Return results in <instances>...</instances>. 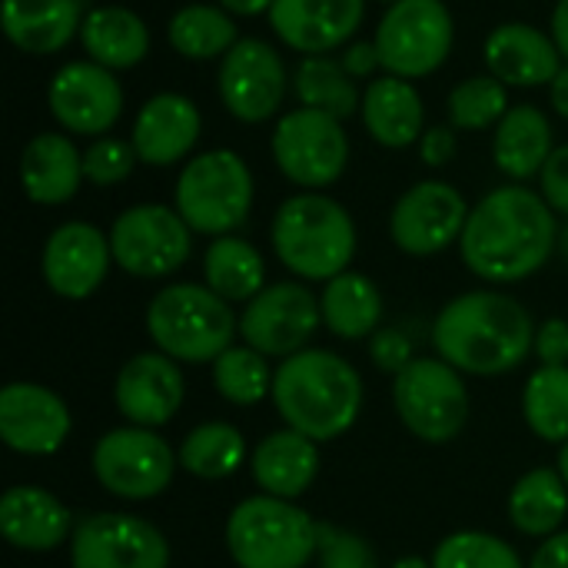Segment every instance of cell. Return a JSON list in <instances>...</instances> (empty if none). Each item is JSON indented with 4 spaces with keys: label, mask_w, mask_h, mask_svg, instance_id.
Returning <instances> with one entry per match:
<instances>
[{
    "label": "cell",
    "mask_w": 568,
    "mask_h": 568,
    "mask_svg": "<svg viewBox=\"0 0 568 568\" xmlns=\"http://www.w3.org/2000/svg\"><path fill=\"white\" fill-rule=\"evenodd\" d=\"M559 243V223L542 193L523 183L486 193L466 220L459 253L473 276L506 286L539 273Z\"/></svg>",
    "instance_id": "cell-1"
},
{
    "label": "cell",
    "mask_w": 568,
    "mask_h": 568,
    "mask_svg": "<svg viewBox=\"0 0 568 568\" xmlns=\"http://www.w3.org/2000/svg\"><path fill=\"white\" fill-rule=\"evenodd\" d=\"M532 313L509 293L469 290L433 320L436 356L469 376H506L536 349Z\"/></svg>",
    "instance_id": "cell-2"
},
{
    "label": "cell",
    "mask_w": 568,
    "mask_h": 568,
    "mask_svg": "<svg viewBox=\"0 0 568 568\" xmlns=\"http://www.w3.org/2000/svg\"><path fill=\"white\" fill-rule=\"evenodd\" d=\"M270 399L290 429L313 443H333L359 419L363 376L339 353L306 346L280 359Z\"/></svg>",
    "instance_id": "cell-3"
},
{
    "label": "cell",
    "mask_w": 568,
    "mask_h": 568,
    "mask_svg": "<svg viewBox=\"0 0 568 568\" xmlns=\"http://www.w3.org/2000/svg\"><path fill=\"white\" fill-rule=\"evenodd\" d=\"M276 260L306 283H329L356 256V223L343 203L303 190L280 203L270 226Z\"/></svg>",
    "instance_id": "cell-4"
},
{
    "label": "cell",
    "mask_w": 568,
    "mask_h": 568,
    "mask_svg": "<svg viewBox=\"0 0 568 568\" xmlns=\"http://www.w3.org/2000/svg\"><path fill=\"white\" fill-rule=\"evenodd\" d=\"M240 320L233 303L206 283H170L146 306V336L176 363H216L236 339Z\"/></svg>",
    "instance_id": "cell-5"
},
{
    "label": "cell",
    "mask_w": 568,
    "mask_h": 568,
    "mask_svg": "<svg viewBox=\"0 0 568 568\" xmlns=\"http://www.w3.org/2000/svg\"><path fill=\"white\" fill-rule=\"evenodd\" d=\"M226 552L240 568H306L320 552V523L303 506L260 493L233 506Z\"/></svg>",
    "instance_id": "cell-6"
},
{
    "label": "cell",
    "mask_w": 568,
    "mask_h": 568,
    "mask_svg": "<svg viewBox=\"0 0 568 568\" xmlns=\"http://www.w3.org/2000/svg\"><path fill=\"white\" fill-rule=\"evenodd\" d=\"M253 173L233 150H206L180 170L173 206L193 233L230 236L253 210Z\"/></svg>",
    "instance_id": "cell-7"
},
{
    "label": "cell",
    "mask_w": 568,
    "mask_h": 568,
    "mask_svg": "<svg viewBox=\"0 0 568 568\" xmlns=\"http://www.w3.org/2000/svg\"><path fill=\"white\" fill-rule=\"evenodd\" d=\"M393 406L399 423L429 446L453 443L469 423V389L463 373L439 356H416L393 376Z\"/></svg>",
    "instance_id": "cell-8"
},
{
    "label": "cell",
    "mask_w": 568,
    "mask_h": 568,
    "mask_svg": "<svg viewBox=\"0 0 568 568\" xmlns=\"http://www.w3.org/2000/svg\"><path fill=\"white\" fill-rule=\"evenodd\" d=\"M453 40L456 23L443 0H396L373 37L383 70L403 80L436 73L453 53Z\"/></svg>",
    "instance_id": "cell-9"
},
{
    "label": "cell",
    "mask_w": 568,
    "mask_h": 568,
    "mask_svg": "<svg viewBox=\"0 0 568 568\" xmlns=\"http://www.w3.org/2000/svg\"><path fill=\"white\" fill-rule=\"evenodd\" d=\"M90 466L97 483L110 496L126 503H146L170 489L180 456L156 429L120 426L97 439Z\"/></svg>",
    "instance_id": "cell-10"
},
{
    "label": "cell",
    "mask_w": 568,
    "mask_h": 568,
    "mask_svg": "<svg viewBox=\"0 0 568 568\" xmlns=\"http://www.w3.org/2000/svg\"><path fill=\"white\" fill-rule=\"evenodd\" d=\"M270 150L280 173L300 190L313 193L333 186L349 163V136L343 120L310 106H296L276 123Z\"/></svg>",
    "instance_id": "cell-11"
},
{
    "label": "cell",
    "mask_w": 568,
    "mask_h": 568,
    "mask_svg": "<svg viewBox=\"0 0 568 568\" xmlns=\"http://www.w3.org/2000/svg\"><path fill=\"white\" fill-rule=\"evenodd\" d=\"M113 263L136 280L173 276L193 253V230L176 206L140 203L123 210L110 226Z\"/></svg>",
    "instance_id": "cell-12"
},
{
    "label": "cell",
    "mask_w": 568,
    "mask_h": 568,
    "mask_svg": "<svg viewBox=\"0 0 568 568\" xmlns=\"http://www.w3.org/2000/svg\"><path fill=\"white\" fill-rule=\"evenodd\" d=\"M323 323L320 296L296 283H270L256 300H250L240 313V339L263 353L266 359H286L313 339V333Z\"/></svg>",
    "instance_id": "cell-13"
},
{
    "label": "cell",
    "mask_w": 568,
    "mask_h": 568,
    "mask_svg": "<svg viewBox=\"0 0 568 568\" xmlns=\"http://www.w3.org/2000/svg\"><path fill=\"white\" fill-rule=\"evenodd\" d=\"M70 568H170L166 536L130 513H90L70 536Z\"/></svg>",
    "instance_id": "cell-14"
},
{
    "label": "cell",
    "mask_w": 568,
    "mask_h": 568,
    "mask_svg": "<svg viewBox=\"0 0 568 568\" xmlns=\"http://www.w3.org/2000/svg\"><path fill=\"white\" fill-rule=\"evenodd\" d=\"M220 100L240 123L270 120L290 90V73L280 50L260 37H240L236 47L220 60Z\"/></svg>",
    "instance_id": "cell-15"
},
{
    "label": "cell",
    "mask_w": 568,
    "mask_h": 568,
    "mask_svg": "<svg viewBox=\"0 0 568 568\" xmlns=\"http://www.w3.org/2000/svg\"><path fill=\"white\" fill-rule=\"evenodd\" d=\"M466 220L469 203L453 183L423 180L396 200L389 236L406 256H436L463 240Z\"/></svg>",
    "instance_id": "cell-16"
},
{
    "label": "cell",
    "mask_w": 568,
    "mask_h": 568,
    "mask_svg": "<svg viewBox=\"0 0 568 568\" xmlns=\"http://www.w3.org/2000/svg\"><path fill=\"white\" fill-rule=\"evenodd\" d=\"M47 106L67 133L106 136L123 113V87L113 70L93 60H70L53 73Z\"/></svg>",
    "instance_id": "cell-17"
},
{
    "label": "cell",
    "mask_w": 568,
    "mask_h": 568,
    "mask_svg": "<svg viewBox=\"0 0 568 568\" xmlns=\"http://www.w3.org/2000/svg\"><path fill=\"white\" fill-rule=\"evenodd\" d=\"M110 266H113L110 236L83 220H70L57 226L40 253V273L47 290L73 303L93 296L110 276Z\"/></svg>",
    "instance_id": "cell-18"
},
{
    "label": "cell",
    "mask_w": 568,
    "mask_h": 568,
    "mask_svg": "<svg viewBox=\"0 0 568 568\" xmlns=\"http://www.w3.org/2000/svg\"><path fill=\"white\" fill-rule=\"evenodd\" d=\"M186 399V379L176 359L160 349H146L130 356L113 383L116 413L126 426L160 429L176 419Z\"/></svg>",
    "instance_id": "cell-19"
},
{
    "label": "cell",
    "mask_w": 568,
    "mask_h": 568,
    "mask_svg": "<svg viewBox=\"0 0 568 568\" xmlns=\"http://www.w3.org/2000/svg\"><path fill=\"white\" fill-rule=\"evenodd\" d=\"M73 429L67 403L40 383H10L0 393V439L20 456H53Z\"/></svg>",
    "instance_id": "cell-20"
},
{
    "label": "cell",
    "mask_w": 568,
    "mask_h": 568,
    "mask_svg": "<svg viewBox=\"0 0 568 568\" xmlns=\"http://www.w3.org/2000/svg\"><path fill=\"white\" fill-rule=\"evenodd\" d=\"M363 17L366 0H273L270 7L276 37L303 57H326L346 47Z\"/></svg>",
    "instance_id": "cell-21"
},
{
    "label": "cell",
    "mask_w": 568,
    "mask_h": 568,
    "mask_svg": "<svg viewBox=\"0 0 568 568\" xmlns=\"http://www.w3.org/2000/svg\"><path fill=\"white\" fill-rule=\"evenodd\" d=\"M203 116L196 103L183 93H156L150 97L133 120V150L146 166H173L180 163L200 140Z\"/></svg>",
    "instance_id": "cell-22"
},
{
    "label": "cell",
    "mask_w": 568,
    "mask_h": 568,
    "mask_svg": "<svg viewBox=\"0 0 568 568\" xmlns=\"http://www.w3.org/2000/svg\"><path fill=\"white\" fill-rule=\"evenodd\" d=\"M486 67L506 87H549L562 70V53L552 33L529 23H499L483 47Z\"/></svg>",
    "instance_id": "cell-23"
},
{
    "label": "cell",
    "mask_w": 568,
    "mask_h": 568,
    "mask_svg": "<svg viewBox=\"0 0 568 568\" xmlns=\"http://www.w3.org/2000/svg\"><path fill=\"white\" fill-rule=\"evenodd\" d=\"M73 529L70 509L40 486H10L0 499V532L20 552H53Z\"/></svg>",
    "instance_id": "cell-24"
},
{
    "label": "cell",
    "mask_w": 568,
    "mask_h": 568,
    "mask_svg": "<svg viewBox=\"0 0 568 568\" xmlns=\"http://www.w3.org/2000/svg\"><path fill=\"white\" fill-rule=\"evenodd\" d=\"M250 473L266 496L296 503L313 489L320 476V443L290 426L276 429L256 443L250 456Z\"/></svg>",
    "instance_id": "cell-25"
},
{
    "label": "cell",
    "mask_w": 568,
    "mask_h": 568,
    "mask_svg": "<svg viewBox=\"0 0 568 568\" xmlns=\"http://www.w3.org/2000/svg\"><path fill=\"white\" fill-rule=\"evenodd\" d=\"M83 153L67 133H37L20 153V186L40 206L70 203L80 190Z\"/></svg>",
    "instance_id": "cell-26"
},
{
    "label": "cell",
    "mask_w": 568,
    "mask_h": 568,
    "mask_svg": "<svg viewBox=\"0 0 568 568\" xmlns=\"http://www.w3.org/2000/svg\"><path fill=\"white\" fill-rule=\"evenodd\" d=\"M363 123L366 133L389 150H403L419 143V136L426 133V106L419 90L413 87V80L403 77H376L366 90H363Z\"/></svg>",
    "instance_id": "cell-27"
},
{
    "label": "cell",
    "mask_w": 568,
    "mask_h": 568,
    "mask_svg": "<svg viewBox=\"0 0 568 568\" xmlns=\"http://www.w3.org/2000/svg\"><path fill=\"white\" fill-rule=\"evenodd\" d=\"M83 0H3V33L33 57L60 53L83 27Z\"/></svg>",
    "instance_id": "cell-28"
},
{
    "label": "cell",
    "mask_w": 568,
    "mask_h": 568,
    "mask_svg": "<svg viewBox=\"0 0 568 568\" xmlns=\"http://www.w3.org/2000/svg\"><path fill=\"white\" fill-rule=\"evenodd\" d=\"M556 143H552V123L549 116L532 103H516L499 120L493 136V160L509 180H532L549 163Z\"/></svg>",
    "instance_id": "cell-29"
},
{
    "label": "cell",
    "mask_w": 568,
    "mask_h": 568,
    "mask_svg": "<svg viewBox=\"0 0 568 568\" xmlns=\"http://www.w3.org/2000/svg\"><path fill=\"white\" fill-rule=\"evenodd\" d=\"M80 43L87 60L106 70H130L150 50V30L140 13L126 7H97L83 17Z\"/></svg>",
    "instance_id": "cell-30"
},
{
    "label": "cell",
    "mask_w": 568,
    "mask_h": 568,
    "mask_svg": "<svg viewBox=\"0 0 568 568\" xmlns=\"http://www.w3.org/2000/svg\"><path fill=\"white\" fill-rule=\"evenodd\" d=\"M323 326L336 339H369L383 323V293L379 286L356 270L333 276L320 293Z\"/></svg>",
    "instance_id": "cell-31"
},
{
    "label": "cell",
    "mask_w": 568,
    "mask_h": 568,
    "mask_svg": "<svg viewBox=\"0 0 568 568\" xmlns=\"http://www.w3.org/2000/svg\"><path fill=\"white\" fill-rule=\"evenodd\" d=\"M506 513H509L513 529L529 539H549L562 532V523L568 516V486L562 473L549 466L529 469L513 486Z\"/></svg>",
    "instance_id": "cell-32"
},
{
    "label": "cell",
    "mask_w": 568,
    "mask_h": 568,
    "mask_svg": "<svg viewBox=\"0 0 568 568\" xmlns=\"http://www.w3.org/2000/svg\"><path fill=\"white\" fill-rule=\"evenodd\" d=\"M203 280L226 303H250L266 290V260L243 236H216L203 253Z\"/></svg>",
    "instance_id": "cell-33"
},
{
    "label": "cell",
    "mask_w": 568,
    "mask_h": 568,
    "mask_svg": "<svg viewBox=\"0 0 568 568\" xmlns=\"http://www.w3.org/2000/svg\"><path fill=\"white\" fill-rule=\"evenodd\" d=\"M166 40L186 60H213V57H226L236 47L240 30L233 23V13H226L223 7L186 3L170 17Z\"/></svg>",
    "instance_id": "cell-34"
},
{
    "label": "cell",
    "mask_w": 568,
    "mask_h": 568,
    "mask_svg": "<svg viewBox=\"0 0 568 568\" xmlns=\"http://www.w3.org/2000/svg\"><path fill=\"white\" fill-rule=\"evenodd\" d=\"M176 456H180V469H186L190 476L203 483H220L240 473V466L246 463V439L236 426L213 419L193 426L183 436Z\"/></svg>",
    "instance_id": "cell-35"
},
{
    "label": "cell",
    "mask_w": 568,
    "mask_h": 568,
    "mask_svg": "<svg viewBox=\"0 0 568 568\" xmlns=\"http://www.w3.org/2000/svg\"><path fill=\"white\" fill-rule=\"evenodd\" d=\"M293 90L300 106L329 113L336 120H349L363 106V93L356 87V77L346 73L343 60L326 57H303L293 77Z\"/></svg>",
    "instance_id": "cell-36"
},
{
    "label": "cell",
    "mask_w": 568,
    "mask_h": 568,
    "mask_svg": "<svg viewBox=\"0 0 568 568\" xmlns=\"http://www.w3.org/2000/svg\"><path fill=\"white\" fill-rule=\"evenodd\" d=\"M523 419L542 443H568V366H539L523 389Z\"/></svg>",
    "instance_id": "cell-37"
},
{
    "label": "cell",
    "mask_w": 568,
    "mask_h": 568,
    "mask_svg": "<svg viewBox=\"0 0 568 568\" xmlns=\"http://www.w3.org/2000/svg\"><path fill=\"white\" fill-rule=\"evenodd\" d=\"M273 376L276 369H270V359L246 343H233L213 363V389L240 409L260 406L266 396H273Z\"/></svg>",
    "instance_id": "cell-38"
},
{
    "label": "cell",
    "mask_w": 568,
    "mask_h": 568,
    "mask_svg": "<svg viewBox=\"0 0 568 568\" xmlns=\"http://www.w3.org/2000/svg\"><path fill=\"white\" fill-rule=\"evenodd\" d=\"M509 113V87L489 77H469L449 93V120L456 130H496Z\"/></svg>",
    "instance_id": "cell-39"
},
{
    "label": "cell",
    "mask_w": 568,
    "mask_h": 568,
    "mask_svg": "<svg viewBox=\"0 0 568 568\" xmlns=\"http://www.w3.org/2000/svg\"><path fill=\"white\" fill-rule=\"evenodd\" d=\"M429 562L433 568H529L506 539L479 529H463L446 536Z\"/></svg>",
    "instance_id": "cell-40"
},
{
    "label": "cell",
    "mask_w": 568,
    "mask_h": 568,
    "mask_svg": "<svg viewBox=\"0 0 568 568\" xmlns=\"http://www.w3.org/2000/svg\"><path fill=\"white\" fill-rule=\"evenodd\" d=\"M136 160L140 156H136L133 143H126L120 136H97L83 150V176L93 186H116L133 173Z\"/></svg>",
    "instance_id": "cell-41"
},
{
    "label": "cell",
    "mask_w": 568,
    "mask_h": 568,
    "mask_svg": "<svg viewBox=\"0 0 568 568\" xmlns=\"http://www.w3.org/2000/svg\"><path fill=\"white\" fill-rule=\"evenodd\" d=\"M320 568H379V556L366 536L320 523Z\"/></svg>",
    "instance_id": "cell-42"
},
{
    "label": "cell",
    "mask_w": 568,
    "mask_h": 568,
    "mask_svg": "<svg viewBox=\"0 0 568 568\" xmlns=\"http://www.w3.org/2000/svg\"><path fill=\"white\" fill-rule=\"evenodd\" d=\"M369 359H373L383 373L399 376V373L416 359V353H413V339H409L399 326L376 329V333L369 336Z\"/></svg>",
    "instance_id": "cell-43"
},
{
    "label": "cell",
    "mask_w": 568,
    "mask_h": 568,
    "mask_svg": "<svg viewBox=\"0 0 568 568\" xmlns=\"http://www.w3.org/2000/svg\"><path fill=\"white\" fill-rule=\"evenodd\" d=\"M539 180H542V196L552 206V213L568 216V143L552 150V156L542 166Z\"/></svg>",
    "instance_id": "cell-44"
},
{
    "label": "cell",
    "mask_w": 568,
    "mask_h": 568,
    "mask_svg": "<svg viewBox=\"0 0 568 568\" xmlns=\"http://www.w3.org/2000/svg\"><path fill=\"white\" fill-rule=\"evenodd\" d=\"M542 366H568V320H546L536 329V349Z\"/></svg>",
    "instance_id": "cell-45"
},
{
    "label": "cell",
    "mask_w": 568,
    "mask_h": 568,
    "mask_svg": "<svg viewBox=\"0 0 568 568\" xmlns=\"http://www.w3.org/2000/svg\"><path fill=\"white\" fill-rule=\"evenodd\" d=\"M459 143H456V130L453 126H429L423 136H419V156L426 166H446L453 163Z\"/></svg>",
    "instance_id": "cell-46"
},
{
    "label": "cell",
    "mask_w": 568,
    "mask_h": 568,
    "mask_svg": "<svg viewBox=\"0 0 568 568\" xmlns=\"http://www.w3.org/2000/svg\"><path fill=\"white\" fill-rule=\"evenodd\" d=\"M343 67H346V73L349 77H369L373 70H383V63H379V50H376V43L369 40H359V43H346V50H343Z\"/></svg>",
    "instance_id": "cell-47"
},
{
    "label": "cell",
    "mask_w": 568,
    "mask_h": 568,
    "mask_svg": "<svg viewBox=\"0 0 568 568\" xmlns=\"http://www.w3.org/2000/svg\"><path fill=\"white\" fill-rule=\"evenodd\" d=\"M529 568H568V529L542 539L529 559Z\"/></svg>",
    "instance_id": "cell-48"
},
{
    "label": "cell",
    "mask_w": 568,
    "mask_h": 568,
    "mask_svg": "<svg viewBox=\"0 0 568 568\" xmlns=\"http://www.w3.org/2000/svg\"><path fill=\"white\" fill-rule=\"evenodd\" d=\"M220 7L233 17H260L270 13L273 0H220Z\"/></svg>",
    "instance_id": "cell-49"
},
{
    "label": "cell",
    "mask_w": 568,
    "mask_h": 568,
    "mask_svg": "<svg viewBox=\"0 0 568 568\" xmlns=\"http://www.w3.org/2000/svg\"><path fill=\"white\" fill-rule=\"evenodd\" d=\"M552 40H556L559 53L568 60V0H559L552 10Z\"/></svg>",
    "instance_id": "cell-50"
},
{
    "label": "cell",
    "mask_w": 568,
    "mask_h": 568,
    "mask_svg": "<svg viewBox=\"0 0 568 568\" xmlns=\"http://www.w3.org/2000/svg\"><path fill=\"white\" fill-rule=\"evenodd\" d=\"M549 97H552V110L568 120V63L559 70V77L549 83Z\"/></svg>",
    "instance_id": "cell-51"
},
{
    "label": "cell",
    "mask_w": 568,
    "mask_h": 568,
    "mask_svg": "<svg viewBox=\"0 0 568 568\" xmlns=\"http://www.w3.org/2000/svg\"><path fill=\"white\" fill-rule=\"evenodd\" d=\"M389 568H433V562H426L423 556H403V559H396Z\"/></svg>",
    "instance_id": "cell-52"
},
{
    "label": "cell",
    "mask_w": 568,
    "mask_h": 568,
    "mask_svg": "<svg viewBox=\"0 0 568 568\" xmlns=\"http://www.w3.org/2000/svg\"><path fill=\"white\" fill-rule=\"evenodd\" d=\"M559 473H562V479H566L568 486V443L566 446H559V466H556Z\"/></svg>",
    "instance_id": "cell-53"
},
{
    "label": "cell",
    "mask_w": 568,
    "mask_h": 568,
    "mask_svg": "<svg viewBox=\"0 0 568 568\" xmlns=\"http://www.w3.org/2000/svg\"><path fill=\"white\" fill-rule=\"evenodd\" d=\"M379 3H389V7H393V3H396V0H379Z\"/></svg>",
    "instance_id": "cell-54"
}]
</instances>
